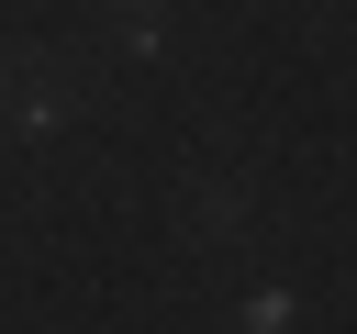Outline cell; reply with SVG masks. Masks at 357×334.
Segmentation results:
<instances>
[{"mask_svg":"<svg viewBox=\"0 0 357 334\" xmlns=\"http://www.w3.org/2000/svg\"><path fill=\"white\" fill-rule=\"evenodd\" d=\"M112 22H123V33L145 45V56H156V33H167V22H156V0H112Z\"/></svg>","mask_w":357,"mask_h":334,"instance_id":"cell-3","label":"cell"},{"mask_svg":"<svg viewBox=\"0 0 357 334\" xmlns=\"http://www.w3.org/2000/svg\"><path fill=\"white\" fill-rule=\"evenodd\" d=\"M190 223H201V234H245V189H234V178H201V189H190Z\"/></svg>","mask_w":357,"mask_h":334,"instance_id":"cell-2","label":"cell"},{"mask_svg":"<svg viewBox=\"0 0 357 334\" xmlns=\"http://www.w3.org/2000/svg\"><path fill=\"white\" fill-rule=\"evenodd\" d=\"M78 56H56V45H11L0 56V122H56L67 100H78Z\"/></svg>","mask_w":357,"mask_h":334,"instance_id":"cell-1","label":"cell"}]
</instances>
